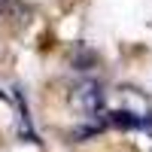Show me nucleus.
Here are the masks:
<instances>
[{"label":"nucleus","mask_w":152,"mask_h":152,"mask_svg":"<svg viewBox=\"0 0 152 152\" xmlns=\"http://www.w3.org/2000/svg\"><path fill=\"white\" fill-rule=\"evenodd\" d=\"M104 116L113 125H125V128H143L152 122V107L149 100L137 91V88H122L119 91V107L104 110Z\"/></svg>","instance_id":"nucleus-1"},{"label":"nucleus","mask_w":152,"mask_h":152,"mask_svg":"<svg viewBox=\"0 0 152 152\" xmlns=\"http://www.w3.org/2000/svg\"><path fill=\"white\" fill-rule=\"evenodd\" d=\"M73 107L82 113V116H104V110H107V94H104V88H100L94 79H85L73 88Z\"/></svg>","instance_id":"nucleus-2"}]
</instances>
